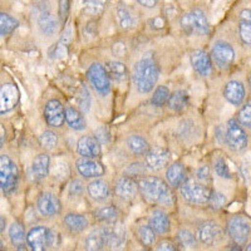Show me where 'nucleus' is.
<instances>
[{"label": "nucleus", "instance_id": "obj_1", "mask_svg": "<svg viewBox=\"0 0 251 251\" xmlns=\"http://www.w3.org/2000/svg\"><path fill=\"white\" fill-rule=\"evenodd\" d=\"M160 78V67L156 58L151 54H145L134 63L132 69V82L141 94H147L156 87Z\"/></svg>", "mask_w": 251, "mask_h": 251}, {"label": "nucleus", "instance_id": "obj_2", "mask_svg": "<svg viewBox=\"0 0 251 251\" xmlns=\"http://www.w3.org/2000/svg\"><path fill=\"white\" fill-rule=\"evenodd\" d=\"M141 196L152 205L172 206L175 202L174 192L169 182L157 176H143L137 180Z\"/></svg>", "mask_w": 251, "mask_h": 251}, {"label": "nucleus", "instance_id": "obj_3", "mask_svg": "<svg viewBox=\"0 0 251 251\" xmlns=\"http://www.w3.org/2000/svg\"><path fill=\"white\" fill-rule=\"evenodd\" d=\"M212 190L197 178H186L180 186V194L183 200L191 205H207Z\"/></svg>", "mask_w": 251, "mask_h": 251}, {"label": "nucleus", "instance_id": "obj_4", "mask_svg": "<svg viewBox=\"0 0 251 251\" xmlns=\"http://www.w3.org/2000/svg\"><path fill=\"white\" fill-rule=\"evenodd\" d=\"M180 25L182 30L188 35L202 37L208 34L210 24L205 12L200 8L191 9L190 12L185 13L180 19Z\"/></svg>", "mask_w": 251, "mask_h": 251}, {"label": "nucleus", "instance_id": "obj_5", "mask_svg": "<svg viewBox=\"0 0 251 251\" xmlns=\"http://www.w3.org/2000/svg\"><path fill=\"white\" fill-rule=\"evenodd\" d=\"M19 185V170L10 156L3 153L0 156V188L3 194L12 195Z\"/></svg>", "mask_w": 251, "mask_h": 251}, {"label": "nucleus", "instance_id": "obj_6", "mask_svg": "<svg viewBox=\"0 0 251 251\" xmlns=\"http://www.w3.org/2000/svg\"><path fill=\"white\" fill-rule=\"evenodd\" d=\"M87 78L93 89L102 97H107L111 92V77L106 66L100 62H93L87 69Z\"/></svg>", "mask_w": 251, "mask_h": 251}, {"label": "nucleus", "instance_id": "obj_7", "mask_svg": "<svg viewBox=\"0 0 251 251\" xmlns=\"http://www.w3.org/2000/svg\"><path fill=\"white\" fill-rule=\"evenodd\" d=\"M227 234L234 245L245 246L251 235V223L241 215H235L227 221Z\"/></svg>", "mask_w": 251, "mask_h": 251}, {"label": "nucleus", "instance_id": "obj_8", "mask_svg": "<svg viewBox=\"0 0 251 251\" xmlns=\"http://www.w3.org/2000/svg\"><path fill=\"white\" fill-rule=\"evenodd\" d=\"M249 137L245 127L240 125L239 121L231 118L226 123V146L232 152H243L248 147Z\"/></svg>", "mask_w": 251, "mask_h": 251}, {"label": "nucleus", "instance_id": "obj_9", "mask_svg": "<svg viewBox=\"0 0 251 251\" xmlns=\"http://www.w3.org/2000/svg\"><path fill=\"white\" fill-rule=\"evenodd\" d=\"M26 244L33 251H46L54 244V235L49 227L37 225L26 232Z\"/></svg>", "mask_w": 251, "mask_h": 251}, {"label": "nucleus", "instance_id": "obj_10", "mask_svg": "<svg viewBox=\"0 0 251 251\" xmlns=\"http://www.w3.org/2000/svg\"><path fill=\"white\" fill-rule=\"evenodd\" d=\"M196 236L199 243L205 246H215L224 239V231L221 226L215 221H203L199 227H197Z\"/></svg>", "mask_w": 251, "mask_h": 251}, {"label": "nucleus", "instance_id": "obj_11", "mask_svg": "<svg viewBox=\"0 0 251 251\" xmlns=\"http://www.w3.org/2000/svg\"><path fill=\"white\" fill-rule=\"evenodd\" d=\"M212 62L220 69H227L235 60V49L226 40H216L211 49Z\"/></svg>", "mask_w": 251, "mask_h": 251}, {"label": "nucleus", "instance_id": "obj_12", "mask_svg": "<svg viewBox=\"0 0 251 251\" xmlns=\"http://www.w3.org/2000/svg\"><path fill=\"white\" fill-rule=\"evenodd\" d=\"M43 117L47 125L51 128H60L66 122V107L57 98H51L46 103Z\"/></svg>", "mask_w": 251, "mask_h": 251}, {"label": "nucleus", "instance_id": "obj_13", "mask_svg": "<svg viewBox=\"0 0 251 251\" xmlns=\"http://www.w3.org/2000/svg\"><path fill=\"white\" fill-rule=\"evenodd\" d=\"M103 227L106 232L107 248L111 250H120L125 248L127 243V230L122 223L113 221V223L106 224Z\"/></svg>", "mask_w": 251, "mask_h": 251}, {"label": "nucleus", "instance_id": "obj_14", "mask_svg": "<svg viewBox=\"0 0 251 251\" xmlns=\"http://www.w3.org/2000/svg\"><path fill=\"white\" fill-rule=\"evenodd\" d=\"M37 210L44 217L57 216L62 211V202L53 192L44 191L37 199Z\"/></svg>", "mask_w": 251, "mask_h": 251}, {"label": "nucleus", "instance_id": "obj_15", "mask_svg": "<svg viewBox=\"0 0 251 251\" xmlns=\"http://www.w3.org/2000/svg\"><path fill=\"white\" fill-rule=\"evenodd\" d=\"M20 93L14 83H4L0 88V113L5 114L17 107Z\"/></svg>", "mask_w": 251, "mask_h": 251}, {"label": "nucleus", "instance_id": "obj_16", "mask_svg": "<svg viewBox=\"0 0 251 251\" xmlns=\"http://www.w3.org/2000/svg\"><path fill=\"white\" fill-rule=\"evenodd\" d=\"M170 152L161 147H153L145 154V165L149 171L158 172L170 163Z\"/></svg>", "mask_w": 251, "mask_h": 251}, {"label": "nucleus", "instance_id": "obj_17", "mask_svg": "<svg viewBox=\"0 0 251 251\" xmlns=\"http://www.w3.org/2000/svg\"><path fill=\"white\" fill-rule=\"evenodd\" d=\"M100 142L96 138V136L86 134L79 137L75 145V151L80 157L86 158H97L102 153V147Z\"/></svg>", "mask_w": 251, "mask_h": 251}, {"label": "nucleus", "instance_id": "obj_18", "mask_svg": "<svg viewBox=\"0 0 251 251\" xmlns=\"http://www.w3.org/2000/svg\"><path fill=\"white\" fill-rule=\"evenodd\" d=\"M190 62L197 75L206 78L212 73V58L211 54L203 49H196L190 55Z\"/></svg>", "mask_w": 251, "mask_h": 251}, {"label": "nucleus", "instance_id": "obj_19", "mask_svg": "<svg viewBox=\"0 0 251 251\" xmlns=\"http://www.w3.org/2000/svg\"><path fill=\"white\" fill-rule=\"evenodd\" d=\"M78 174L84 178H100L106 174V170L103 165L94 158H86L80 157L79 160L75 162Z\"/></svg>", "mask_w": 251, "mask_h": 251}, {"label": "nucleus", "instance_id": "obj_20", "mask_svg": "<svg viewBox=\"0 0 251 251\" xmlns=\"http://www.w3.org/2000/svg\"><path fill=\"white\" fill-rule=\"evenodd\" d=\"M246 89L243 82L237 79L228 80L224 87V98L232 106H241L245 100Z\"/></svg>", "mask_w": 251, "mask_h": 251}, {"label": "nucleus", "instance_id": "obj_21", "mask_svg": "<svg viewBox=\"0 0 251 251\" xmlns=\"http://www.w3.org/2000/svg\"><path fill=\"white\" fill-rule=\"evenodd\" d=\"M114 191H116V195L120 197L121 200L129 201L136 197V195L140 192V190H138L137 181L132 178V177L125 175V176H121L116 181Z\"/></svg>", "mask_w": 251, "mask_h": 251}, {"label": "nucleus", "instance_id": "obj_22", "mask_svg": "<svg viewBox=\"0 0 251 251\" xmlns=\"http://www.w3.org/2000/svg\"><path fill=\"white\" fill-rule=\"evenodd\" d=\"M116 17H117L118 24L123 30H132L138 25V22H140L137 13L125 3H120L117 5Z\"/></svg>", "mask_w": 251, "mask_h": 251}, {"label": "nucleus", "instance_id": "obj_23", "mask_svg": "<svg viewBox=\"0 0 251 251\" xmlns=\"http://www.w3.org/2000/svg\"><path fill=\"white\" fill-rule=\"evenodd\" d=\"M50 171V157L48 153H39L35 156L30 166V177L31 180L38 181L44 180Z\"/></svg>", "mask_w": 251, "mask_h": 251}, {"label": "nucleus", "instance_id": "obj_24", "mask_svg": "<svg viewBox=\"0 0 251 251\" xmlns=\"http://www.w3.org/2000/svg\"><path fill=\"white\" fill-rule=\"evenodd\" d=\"M87 194L96 202H106L111 197V187L102 178H94L87 185Z\"/></svg>", "mask_w": 251, "mask_h": 251}, {"label": "nucleus", "instance_id": "obj_25", "mask_svg": "<svg viewBox=\"0 0 251 251\" xmlns=\"http://www.w3.org/2000/svg\"><path fill=\"white\" fill-rule=\"evenodd\" d=\"M37 23L40 33L46 37H53V35L57 34L60 29V25H62L60 20L49 12H44L38 15Z\"/></svg>", "mask_w": 251, "mask_h": 251}, {"label": "nucleus", "instance_id": "obj_26", "mask_svg": "<svg viewBox=\"0 0 251 251\" xmlns=\"http://www.w3.org/2000/svg\"><path fill=\"white\" fill-rule=\"evenodd\" d=\"M149 224L153 228L154 232L158 235L169 234L170 228H171V220H170L169 215L160 208L152 210L149 217Z\"/></svg>", "mask_w": 251, "mask_h": 251}, {"label": "nucleus", "instance_id": "obj_27", "mask_svg": "<svg viewBox=\"0 0 251 251\" xmlns=\"http://www.w3.org/2000/svg\"><path fill=\"white\" fill-rule=\"evenodd\" d=\"M63 224L72 234H80L88 227L89 221L84 215L77 212H68L63 216Z\"/></svg>", "mask_w": 251, "mask_h": 251}, {"label": "nucleus", "instance_id": "obj_28", "mask_svg": "<svg viewBox=\"0 0 251 251\" xmlns=\"http://www.w3.org/2000/svg\"><path fill=\"white\" fill-rule=\"evenodd\" d=\"M107 248L104 227L93 228L84 239V249L89 251H100Z\"/></svg>", "mask_w": 251, "mask_h": 251}, {"label": "nucleus", "instance_id": "obj_29", "mask_svg": "<svg viewBox=\"0 0 251 251\" xmlns=\"http://www.w3.org/2000/svg\"><path fill=\"white\" fill-rule=\"evenodd\" d=\"M237 33L241 42L251 47V8H245L240 12Z\"/></svg>", "mask_w": 251, "mask_h": 251}, {"label": "nucleus", "instance_id": "obj_30", "mask_svg": "<svg viewBox=\"0 0 251 251\" xmlns=\"http://www.w3.org/2000/svg\"><path fill=\"white\" fill-rule=\"evenodd\" d=\"M187 178L185 166L181 162H174L166 170V181L171 187H180Z\"/></svg>", "mask_w": 251, "mask_h": 251}, {"label": "nucleus", "instance_id": "obj_31", "mask_svg": "<svg viewBox=\"0 0 251 251\" xmlns=\"http://www.w3.org/2000/svg\"><path fill=\"white\" fill-rule=\"evenodd\" d=\"M9 240L15 250H26L28 244H26V234L24 230V226L19 221H14L9 226L8 230Z\"/></svg>", "mask_w": 251, "mask_h": 251}, {"label": "nucleus", "instance_id": "obj_32", "mask_svg": "<svg viewBox=\"0 0 251 251\" xmlns=\"http://www.w3.org/2000/svg\"><path fill=\"white\" fill-rule=\"evenodd\" d=\"M66 123L69 128L75 129V131H83L87 127L86 118L83 116V112L73 106L66 107Z\"/></svg>", "mask_w": 251, "mask_h": 251}, {"label": "nucleus", "instance_id": "obj_33", "mask_svg": "<svg viewBox=\"0 0 251 251\" xmlns=\"http://www.w3.org/2000/svg\"><path fill=\"white\" fill-rule=\"evenodd\" d=\"M126 146L134 156H145L151 149L149 141L140 134H129L126 138Z\"/></svg>", "mask_w": 251, "mask_h": 251}, {"label": "nucleus", "instance_id": "obj_34", "mask_svg": "<svg viewBox=\"0 0 251 251\" xmlns=\"http://www.w3.org/2000/svg\"><path fill=\"white\" fill-rule=\"evenodd\" d=\"M104 66H106L107 72L113 82L122 83L127 79L128 71H127L125 63L120 62V60H108Z\"/></svg>", "mask_w": 251, "mask_h": 251}, {"label": "nucleus", "instance_id": "obj_35", "mask_svg": "<svg viewBox=\"0 0 251 251\" xmlns=\"http://www.w3.org/2000/svg\"><path fill=\"white\" fill-rule=\"evenodd\" d=\"M188 104V93L185 89H177L170 94L167 107L174 112H181Z\"/></svg>", "mask_w": 251, "mask_h": 251}, {"label": "nucleus", "instance_id": "obj_36", "mask_svg": "<svg viewBox=\"0 0 251 251\" xmlns=\"http://www.w3.org/2000/svg\"><path fill=\"white\" fill-rule=\"evenodd\" d=\"M118 216H120V211H118V208L113 205L102 206V207H98L97 210L94 211V217H96L98 221L104 224L117 221Z\"/></svg>", "mask_w": 251, "mask_h": 251}, {"label": "nucleus", "instance_id": "obj_37", "mask_svg": "<svg viewBox=\"0 0 251 251\" xmlns=\"http://www.w3.org/2000/svg\"><path fill=\"white\" fill-rule=\"evenodd\" d=\"M18 26H19V22L13 15L4 12L0 13V34L1 37L12 34Z\"/></svg>", "mask_w": 251, "mask_h": 251}, {"label": "nucleus", "instance_id": "obj_38", "mask_svg": "<svg viewBox=\"0 0 251 251\" xmlns=\"http://www.w3.org/2000/svg\"><path fill=\"white\" fill-rule=\"evenodd\" d=\"M137 237L143 246H152L156 241V232L150 224H142L137 227Z\"/></svg>", "mask_w": 251, "mask_h": 251}, {"label": "nucleus", "instance_id": "obj_39", "mask_svg": "<svg viewBox=\"0 0 251 251\" xmlns=\"http://www.w3.org/2000/svg\"><path fill=\"white\" fill-rule=\"evenodd\" d=\"M109 0H83V9L84 13L91 17H98L106 9Z\"/></svg>", "mask_w": 251, "mask_h": 251}, {"label": "nucleus", "instance_id": "obj_40", "mask_svg": "<svg viewBox=\"0 0 251 251\" xmlns=\"http://www.w3.org/2000/svg\"><path fill=\"white\" fill-rule=\"evenodd\" d=\"M75 103L78 104V108L83 112L87 113L91 108V94H89L88 88L84 84H80L79 88L75 92Z\"/></svg>", "mask_w": 251, "mask_h": 251}, {"label": "nucleus", "instance_id": "obj_41", "mask_svg": "<svg viewBox=\"0 0 251 251\" xmlns=\"http://www.w3.org/2000/svg\"><path fill=\"white\" fill-rule=\"evenodd\" d=\"M176 239L178 245L186 249H194L196 246L197 241H199L196 235L188 228H181L180 231L177 232Z\"/></svg>", "mask_w": 251, "mask_h": 251}, {"label": "nucleus", "instance_id": "obj_42", "mask_svg": "<svg viewBox=\"0 0 251 251\" xmlns=\"http://www.w3.org/2000/svg\"><path fill=\"white\" fill-rule=\"evenodd\" d=\"M59 142V138H58V134L55 132L50 131V129H47V131L42 132L39 136V145L42 149L47 150H54L58 146Z\"/></svg>", "mask_w": 251, "mask_h": 251}, {"label": "nucleus", "instance_id": "obj_43", "mask_svg": "<svg viewBox=\"0 0 251 251\" xmlns=\"http://www.w3.org/2000/svg\"><path fill=\"white\" fill-rule=\"evenodd\" d=\"M170 89L166 86H158L153 91V94H152L151 103L152 106L154 107H162L165 104H167V100L170 98Z\"/></svg>", "mask_w": 251, "mask_h": 251}, {"label": "nucleus", "instance_id": "obj_44", "mask_svg": "<svg viewBox=\"0 0 251 251\" xmlns=\"http://www.w3.org/2000/svg\"><path fill=\"white\" fill-rule=\"evenodd\" d=\"M237 121L243 127L251 129V100L244 103L241 108H240L239 113H237Z\"/></svg>", "mask_w": 251, "mask_h": 251}, {"label": "nucleus", "instance_id": "obj_45", "mask_svg": "<svg viewBox=\"0 0 251 251\" xmlns=\"http://www.w3.org/2000/svg\"><path fill=\"white\" fill-rule=\"evenodd\" d=\"M214 170L216 172V175L221 178H225V180H231L232 174L230 171V167H228L227 162L224 160L223 157H219L216 158L214 162Z\"/></svg>", "mask_w": 251, "mask_h": 251}, {"label": "nucleus", "instance_id": "obj_46", "mask_svg": "<svg viewBox=\"0 0 251 251\" xmlns=\"http://www.w3.org/2000/svg\"><path fill=\"white\" fill-rule=\"evenodd\" d=\"M227 202V199L224 194L217 191H212L211 196H210V200H208L207 205L212 208V210H220L225 206V203Z\"/></svg>", "mask_w": 251, "mask_h": 251}, {"label": "nucleus", "instance_id": "obj_47", "mask_svg": "<svg viewBox=\"0 0 251 251\" xmlns=\"http://www.w3.org/2000/svg\"><path fill=\"white\" fill-rule=\"evenodd\" d=\"M146 171H147V167H146L145 162H133L126 169L125 174L127 175V176L132 177V178H133V177H138V178H140V177H142L143 175L146 174Z\"/></svg>", "mask_w": 251, "mask_h": 251}, {"label": "nucleus", "instance_id": "obj_48", "mask_svg": "<svg viewBox=\"0 0 251 251\" xmlns=\"http://www.w3.org/2000/svg\"><path fill=\"white\" fill-rule=\"evenodd\" d=\"M71 12V0H58V17L62 25L67 23Z\"/></svg>", "mask_w": 251, "mask_h": 251}, {"label": "nucleus", "instance_id": "obj_49", "mask_svg": "<svg viewBox=\"0 0 251 251\" xmlns=\"http://www.w3.org/2000/svg\"><path fill=\"white\" fill-rule=\"evenodd\" d=\"M94 136L100 142V145H108L111 141V136H109V131L106 126H100L94 129Z\"/></svg>", "mask_w": 251, "mask_h": 251}, {"label": "nucleus", "instance_id": "obj_50", "mask_svg": "<svg viewBox=\"0 0 251 251\" xmlns=\"http://www.w3.org/2000/svg\"><path fill=\"white\" fill-rule=\"evenodd\" d=\"M84 191V185L80 180H73L69 183L68 195L69 197H79Z\"/></svg>", "mask_w": 251, "mask_h": 251}, {"label": "nucleus", "instance_id": "obj_51", "mask_svg": "<svg viewBox=\"0 0 251 251\" xmlns=\"http://www.w3.org/2000/svg\"><path fill=\"white\" fill-rule=\"evenodd\" d=\"M210 177H211V172H210V167L207 165L200 166L195 171V178H197L199 181H202L206 183V181L210 180Z\"/></svg>", "mask_w": 251, "mask_h": 251}, {"label": "nucleus", "instance_id": "obj_52", "mask_svg": "<svg viewBox=\"0 0 251 251\" xmlns=\"http://www.w3.org/2000/svg\"><path fill=\"white\" fill-rule=\"evenodd\" d=\"M154 249L158 251H175L176 250V245L169 240H162L160 243H157Z\"/></svg>", "mask_w": 251, "mask_h": 251}, {"label": "nucleus", "instance_id": "obj_53", "mask_svg": "<svg viewBox=\"0 0 251 251\" xmlns=\"http://www.w3.org/2000/svg\"><path fill=\"white\" fill-rule=\"evenodd\" d=\"M53 50H54V53H50L53 58H63L64 55H67V44H57L55 47H53Z\"/></svg>", "mask_w": 251, "mask_h": 251}, {"label": "nucleus", "instance_id": "obj_54", "mask_svg": "<svg viewBox=\"0 0 251 251\" xmlns=\"http://www.w3.org/2000/svg\"><path fill=\"white\" fill-rule=\"evenodd\" d=\"M216 140L219 143H225L226 145V126L221 125L216 128Z\"/></svg>", "mask_w": 251, "mask_h": 251}, {"label": "nucleus", "instance_id": "obj_55", "mask_svg": "<svg viewBox=\"0 0 251 251\" xmlns=\"http://www.w3.org/2000/svg\"><path fill=\"white\" fill-rule=\"evenodd\" d=\"M140 5H142L143 8L152 9L158 4V0H136Z\"/></svg>", "mask_w": 251, "mask_h": 251}, {"label": "nucleus", "instance_id": "obj_56", "mask_svg": "<svg viewBox=\"0 0 251 251\" xmlns=\"http://www.w3.org/2000/svg\"><path fill=\"white\" fill-rule=\"evenodd\" d=\"M1 227H0V230H1V232H4V230H5V227H6V221L5 220H4V216H1Z\"/></svg>", "mask_w": 251, "mask_h": 251}, {"label": "nucleus", "instance_id": "obj_57", "mask_svg": "<svg viewBox=\"0 0 251 251\" xmlns=\"http://www.w3.org/2000/svg\"><path fill=\"white\" fill-rule=\"evenodd\" d=\"M0 131H1V143H0V147H3L4 146V137H5V134H4V127L1 126V128H0Z\"/></svg>", "mask_w": 251, "mask_h": 251}, {"label": "nucleus", "instance_id": "obj_58", "mask_svg": "<svg viewBox=\"0 0 251 251\" xmlns=\"http://www.w3.org/2000/svg\"><path fill=\"white\" fill-rule=\"evenodd\" d=\"M245 249H246V250H248V251H251V241H250V243L246 244Z\"/></svg>", "mask_w": 251, "mask_h": 251}, {"label": "nucleus", "instance_id": "obj_59", "mask_svg": "<svg viewBox=\"0 0 251 251\" xmlns=\"http://www.w3.org/2000/svg\"><path fill=\"white\" fill-rule=\"evenodd\" d=\"M249 86H250V89H251V73L250 75H249Z\"/></svg>", "mask_w": 251, "mask_h": 251}]
</instances>
